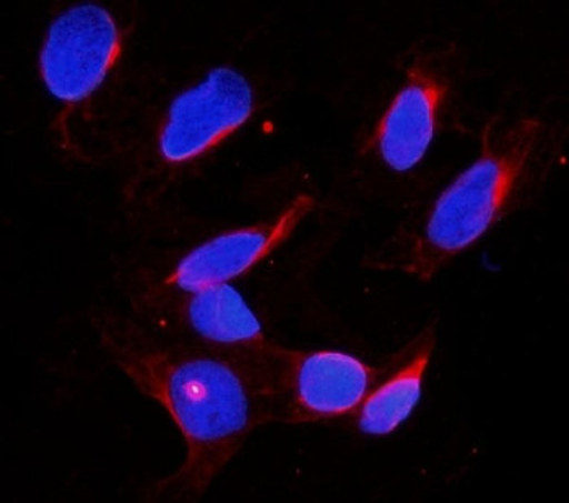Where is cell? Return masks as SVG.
Instances as JSON below:
<instances>
[{"mask_svg":"<svg viewBox=\"0 0 569 503\" xmlns=\"http://www.w3.org/2000/svg\"><path fill=\"white\" fill-rule=\"evenodd\" d=\"M147 304L161 330H173L164 335L252 361H273L279 351L280 344L266 335L258 315L231 283L191 293L157 288Z\"/></svg>","mask_w":569,"mask_h":503,"instance_id":"cell-7","label":"cell"},{"mask_svg":"<svg viewBox=\"0 0 569 503\" xmlns=\"http://www.w3.org/2000/svg\"><path fill=\"white\" fill-rule=\"evenodd\" d=\"M315 207V197L300 193L270 220L216 235L186 253L158 290L191 293L231 283L282 248Z\"/></svg>","mask_w":569,"mask_h":503,"instance_id":"cell-8","label":"cell"},{"mask_svg":"<svg viewBox=\"0 0 569 503\" xmlns=\"http://www.w3.org/2000/svg\"><path fill=\"white\" fill-rule=\"evenodd\" d=\"M385 371L340 351L280 346L276 422L308 424L355 414Z\"/></svg>","mask_w":569,"mask_h":503,"instance_id":"cell-4","label":"cell"},{"mask_svg":"<svg viewBox=\"0 0 569 503\" xmlns=\"http://www.w3.org/2000/svg\"><path fill=\"white\" fill-rule=\"evenodd\" d=\"M557 133L543 119L525 115L488 122L480 154L435 200L416 232L375 260L376 269L433 280L543 184L557 153Z\"/></svg>","mask_w":569,"mask_h":503,"instance_id":"cell-2","label":"cell"},{"mask_svg":"<svg viewBox=\"0 0 569 503\" xmlns=\"http://www.w3.org/2000/svg\"><path fill=\"white\" fill-rule=\"evenodd\" d=\"M97 332L112 364L163 408L184 439V462L154 484V499L199 501L249 435L276 422L277 356H233L121 315L101 316Z\"/></svg>","mask_w":569,"mask_h":503,"instance_id":"cell-1","label":"cell"},{"mask_svg":"<svg viewBox=\"0 0 569 503\" xmlns=\"http://www.w3.org/2000/svg\"><path fill=\"white\" fill-rule=\"evenodd\" d=\"M256 91L231 67L210 70L171 101L154 140L158 160L168 168L194 163L251 121Z\"/></svg>","mask_w":569,"mask_h":503,"instance_id":"cell-3","label":"cell"},{"mask_svg":"<svg viewBox=\"0 0 569 503\" xmlns=\"http://www.w3.org/2000/svg\"><path fill=\"white\" fill-rule=\"evenodd\" d=\"M455 87L451 51L420 52L406 70L397 91L368 140L372 151L391 171H412L423 161L441 124L442 111Z\"/></svg>","mask_w":569,"mask_h":503,"instance_id":"cell-6","label":"cell"},{"mask_svg":"<svg viewBox=\"0 0 569 503\" xmlns=\"http://www.w3.org/2000/svg\"><path fill=\"white\" fill-rule=\"evenodd\" d=\"M124 52V33L110 10L80 3L56 17L41 46L40 77L64 104H79L107 82Z\"/></svg>","mask_w":569,"mask_h":503,"instance_id":"cell-5","label":"cell"},{"mask_svg":"<svg viewBox=\"0 0 569 503\" xmlns=\"http://www.w3.org/2000/svg\"><path fill=\"white\" fill-rule=\"evenodd\" d=\"M435 346L433 329H427L403 351L399 362L386 369L355 413L358 431L372 437H385L412 416L423 395Z\"/></svg>","mask_w":569,"mask_h":503,"instance_id":"cell-9","label":"cell"}]
</instances>
